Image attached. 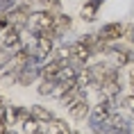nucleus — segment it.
I'll return each mask as SVG.
<instances>
[{"label": "nucleus", "instance_id": "6", "mask_svg": "<svg viewBox=\"0 0 134 134\" xmlns=\"http://www.w3.org/2000/svg\"><path fill=\"white\" fill-rule=\"evenodd\" d=\"M66 59H59V57H57V59H50L48 64H43L41 66V77H46V80H57L59 77V73H62V68L64 66H66Z\"/></svg>", "mask_w": 134, "mask_h": 134}, {"label": "nucleus", "instance_id": "4", "mask_svg": "<svg viewBox=\"0 0 134 134\" xmlns=\"http://www.w3.org/2000/svg\"><path fill=\"white\" fill-rule=\"evenodd\" d=\"M100 39H105V41H118V39H123L125 36V25H120V23H107V25H102L98 32Z\"/></svg>", "mask_w": 134, "mask_h": 134}, {"label": "nucleus", "instance_id": "22", "mask_svg": "<svg viewBox=\"0 0 134 134\" xmlns=\"http://www.w3.org/2000/svg\"><path fill=\"white\" fill-rule=\"evenodd\" d=\"M0 109H2V98H0Z\"/></svg>", "mask_w": 134, "mask_h": 134}, {"label": "nucleus", "instance_id": "13", "mask_svg": "<svg viewBox=\"0 0 134 134\" xmlns=\"http://www.w3.org/2000/svg\"><path fill=\"white\" fill-rule=\"evenodd\" d=\"M16 55V50L7 48V46H2L0 43V68H5V66H9V62H12V57Z\"/></svg>", "mask_w": 134, "mask_h": 134}, {"label": "nucleus", "instance_id": "3", "mask_svg": "<svg viewBox=\"0 0 134 134\" xmlns=\"http://www.w3.org/2000/svg\"><path fill=\"white\" fill-rule=\"evenodd\" d=\"M68 114H71L75 120H84L86 116H89V100H86L84 93H80L77 98L68 105Z\"/></svg>", "mask_w": 134, "mask_h": 134}, {"label": "nucleus", "instance_id": "8", "mask_svg": "<svg viewBox=\"0 0 134 134\" xmlns=\"http://www.w3.org/2000/svg\"><path fill=\"white\" fill-rule=\"evenodd\" d=\"M32 50H34V57H48L50 52L55 50V43H52L50 36L41 34V36H36V46H34Z\"/></svg>", "mask_w": 134, "mask_h": 134}, {"label": "nucleus", "instance_id": "23", "mask_svg": "<svg viewBox=\"0 0 134 134\" xmlns=\"http://www.w3.org/2000/svg\"><path fill=\"white\" fill-rule=\"evenodd\" d=\"M7 134H16V132H9V130H7Z\"/></svg>", "mask_w": 134, "mask_h": 134}, {"label": "nucleus", "instance_id": "15", "mask_svg": "<svg viewBox=\"0 0 134 134\" xmlns=\"http://www.w3.org/2000/svg\"><path fill=\"white\" fill-rule=\"evenodd\" d=\"M55 84H57V80H46L43 77V82L39 84V96H52Z\"/></svg>", "mask_w": 134, "mask_h": 134}, {"label": "nucleus", "instance_id": "20", "mask_svg": "<svg viewBox=\"0 0 134 134\" xmlns=\"http://www.w3.org/2000/svg\"><path fill=\"white\" fill-rule=\"evenodd\" d=\"M16 2H18V5H32L34 0H16Z\"/></svg>", "mask_w": 134, "mask_h": 134}, {"label": "nucleus", "instance_id": "17", "mask_svg": "<svg viewBox=\"0 0 134 134\" xmlns=\"http://www.w3.org/2000/svg\"><path fill=\"white\" fill-rule=\"evenodd\" d=\"M39 123H41V120H36V118H27L25 123H23V130H25V134H36V132H41Z\"/></svg>", "mask_w": 134, "mask_h": 134}, {"label": "nucleus", "instance_id": "21", "mask_svg": "<svg viewBox=\"0 0 134 134\" xmlns=\"http://www.w3.org/2000/svg\"><path fill=\"white\" fill-rule=\"evenodd\" d=\"M130 82H132V86H134V68L130 71Z\"/></svg>", "mask_w": 134, "mask_h": 134}, {"label": "nucleus", "instance_id": "10", "mask_svg": "<svg viewBox=\"0 0 134 134\" xmlns=\"http://www.w3.org/2000/svg\"><path fill=\"white\" fill-rule=\"evenodd\" d=\"M100 2L102 0H89L84 7H82V21H86V23H91V21H96V12H98V7H100Z\"/></svg>", "mask_w": 134, "mask_h": 134}, {"label": "nucleus", "instance_id": "9", "mask_svg": "<svg viewBox=\"0 0 134 134\" xmlns=\"http://www.w3.org/2000/svg\"><path fill=\"white\" fill-rule=\"evenodd\" d=\"M39 75H41V68H30V66H25V68L18 73V84L30 86L36 77H39Z\"/></svg>", "mask_w": 134, "mask_h": 134}, {"label": "nucleus", "instance_id": "12", "mask_svg": "<svg viewBox=\"0 0 134 134\" xmlns=\"http://www.w3.org/2000/svg\"><path fill=\"white\" fill-rule=\"evenodd\" d=\"M32 118H36V120H41V123H50V120L55 118L52 116V111L50 109H46V107H41V105H32Z\"/></svg>", "mask_w": 134, "mask_h": 134}, {"label": "nucleus", "instance_id": "14", "mask_svg": "<svg viewBox=\"0 0 134 134\" xmlns=\"http://www.w3.org/2000/svg\"><path fill=\"white\" fill-rule=\"evenodd\" d=\"M71 16L66 14H57V23H55V30H59V32H66V30L71 27Z\"/></svg>", "mask_w": 134, "mask_h": 134}, {"label": "nucleus", "instance_id": "16", "mask_svg": "<svg viewBox=\"0 0 134 134\" xmlns=\"http://www.w3.org/2000/svg\"><path fill=\"white\" fill-rule=\"evenodd\" d=\"M132 52H127V50H123V48H116V64L118 66H125V64H130L132 62Z\"/></svg>", "mask_w": 134, "mask_h": 134}, {"label": "nucleus", "instance_id": "18", "mask_svg": "<svg viewBox=\"0 0 134 134\" xmlns=\"http://www.w3.org/2000/svg\"><path fill=\"white\" fill-rule=\"evenodd\" d=\"M39 2H41L43 9H48L52 14H59V12H62V2H59V0H39Z\"/></svg>", "mask_w": 134, "mask_h": 134}, {"label": "nucleus", "instance_id": "11", "mask_svg": "<svg viewBox=\"0 0 134 134\" xmlns=\"http://www.w3.org/2000/svg\"><path fill=\"white\" fill-rule=\"evenodd\" d=\"M48 134H71V127L68 123L62 118H52L48 123Z\"/></svg>", "mask_w": 134, "mask_h": 134}, {"label": "nucleus", "instance_id": "7", "mask_svg": "<svg viewBox=\"0 0 134 134\" xmlns=\"http://www.w3.org/2000/svg\"><path fill=\"white\" fill-rule=\"evenodd\" d=\"M2 46H7V48L16 50L21 48V27H16V25H9V27H5V34H2Z\"/></svg>", "mask_w": 134, "mask_h": 134}, {"label": "nucleus", "instance_id": "19", "mask_svg": "<svg viewBox=\"0 0 134 134\" xmlns=\"http://www.w3.org/2000/svg\"><path fill=\"white\" fill-rule=\"evenodd\" d=\"M125 105H127V109L134 114V96H127V98H125Z\"/></svg>", "mask_w": 134, "mask_h": 134}, {"label": "nucleus", "instance_id": "1", "mask_svg": "<svg viewBox=\"0 0 134 134\" xmlns=\"http://www.w3.org/2000/svg\"><path fill=\"white\" fill-rule=\"evenodd\" d=\"M57 23V14L48 12V9H41V12H34V14L30 16V27L34 30L36 36H41L43 32H48V30L55 27Z\"/></svg>", "mask_w": 134, "mask_h": 134}, {"label": "nucleus", "instance_id": "2", "mask_svg": "<svg viewBox=\"0 0 134 134\" xmlns=\"http://www.w3.org/2000/svg\"><path fill=\"white\" fill-rule=\"evenodd\" d=\"M5 14L9 16V25H16V27H25L30 25V16H32V9L30 5H14L12 9H7Z\"/></svg>", "mask_w": 134, "mask_h": 134}, {"label": "nucleus", "instance_id": "5", "mask_svg": "<svg viewBox=\"0 0 134 134\" xmlns=\"http://www.w3.org/2000/svg\"><path fill=\"white\" fill-rule=\"evenodd\" d=\"M93 52L89 48H86L84 43H75V46H71V57H68V62L73 64V66H84L86 64V59H89V57H91Z\"/></svg>", "mask_w": 134, "mask_h": 134}]
</instances>
